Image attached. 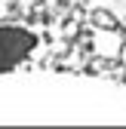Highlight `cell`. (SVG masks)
I'll list each match as a JSON object with an SVG mask.
<instances>
[{"mask_svg":"<svg viewBox=\"0 0 126 129\" xmlns=\"http://www.w3.org/2000/svg\"><path fill=\"white\" fill-rule=\"evenodd\" d=\"M37 37L19 25H0V74H6L34 52Z\"/></svg>","mask_w":126,"mask_h":129,"instance_id":"1","label":"cell"}]
</instances>
